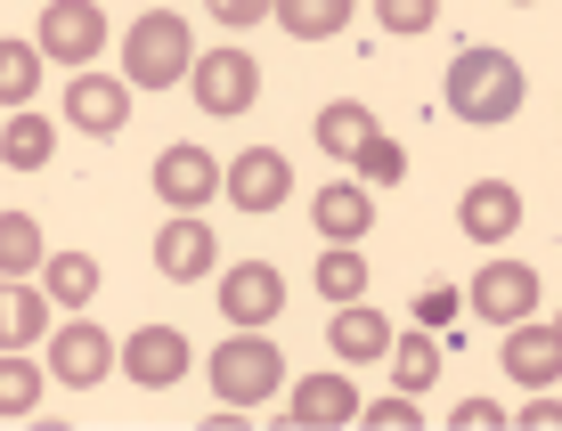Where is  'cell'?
Listing matches in <instances>:
<instances>
[{
	"mask_svg": "<svg viewBox=\"0 0 562 431\" xmlns=\"http://www.w3.org/2000/svg\"><path fill=\"white\" fill-rule=\"evenodd\" d=\"M310 220H318L326 245H359L367 228H375V188L359 180H326L318 195H310Z\"/></svg>",
	"mask_w": 562,
	"mask_h": 431,
	"instance_id": "obj_15",
	"label": "cell"
},
{
	"mask_svg": "<svg viewBox=\"0 0 562 431\" xmlns=\"http://www.w3.org/2000/svg\"><path fill=\"white\" fill-rule=\"evenodd\" d=\"M457 423H464V431H490V423H506V407H490V399H464V407H457Z\"/></svg>",
	"mask_w": 562,
	"mask_h": 431,
	"instance_id": "obj_33",
	"label": "cell"
},
{
	"mask_svg": "<svg viewBox=\"0 0 562 431\" xmlns=\"http://www.w3.org/2000/svg\"><path fill=\"white\" fill-rule=\"evenodd\" d=\"M188 82H196V106H204V114H221V123H228V114H245V106L261 98V66H254L245 49H196Z\"/></svg>",
	"mask_w": 562,
	"mask_h": 431,
	"instance_id": "obj_6",
	"label": "cell"
},
{
	"mask_svg": "<svg viewBox=\"0 0 562 431\" xmlns=\"http://www.w3.org/2000/svg\"><path fill=\"white\" fill-rule=\"evenodd\" d=\"M212 261H221V245H212V228L196 212H171V220L155 228V269H164L171 285H196Z\"/></svg>",
	"mask_w": 562,
	"mask_h": 431,
	"instance_id": "obj_14",
	"label": "cell"
},
{
	"mask_svg": "<svg viewBox=\"0 0 562 431\" xmlns=\"http://www.w3.org/2000/svg\"><path fill=\"white\" fill-rule=\"evenodd\" d=\"M188 66H196V42H188L180 9H147L139 25L123 33V82L131 90H180Z\"/></svg>",
	"mask_w": 562,
	"mask_h": 431,
	"instance_id": "obj_2",
	"label": "cell"
},
{
	"mask_svg": "<svg viewBox=\"0 0 562 431\" xmlns=\"http://www.w3.org/2000/svg\"><path fill=\"white\" fill-rule=\"evenodd\" d=\"M310 131H318V147H326V155H351L367 131H375V114H367L359 98H335V106H318V123H310Z\"/></svg>",
	"mask_w": 562,
	"mask_h": 431,
	"instance_id": "obj_28",
	"label": "cell"
},
{
	"mask_svg": "<svg viewBox=\"0 0 562 431\" xmlns=\"http://www.w3.org/2000/svg\"><path fill=\"white\" fill-rule=\"evenodd\" d=\"M114 366L131 375V390H180L196 350H188L180 326H131V342H114Z\"/></svg>",
	"mask_w": 562,
	"mask_h": 431,
	"instance_id": "obj_4",
	"label": "cell"
},
{
	"mask_svg": "<svg viewBox=\"0 0 562 431\" xmlns=\"http://www.w3.org/2000/svg\"><path fill=\"white\" fill-rule=\"evenodd\" d=\"M506 375L521 383V390H554V375H562V334L554 326H506Z\"/></svg>",
	"mask_w": 562,
	"mask_h": 431,
	"instance_id": "obj_16",
	"label": "cell"
},
{
	"mask_svg": "<svg viewBox=\"0 0 562 431\" xmlns=\"http://www.w3.org/2000/svg\"><path fill=\"white\" fill-rule=\"evenodd\" d=\"M49 155H57V123L33 114V106H16L9 131H0V163H9V171H42Z\"/></svg>",
	"mask_w": 562,
	"mask_h": 431,
	"instance_id": "obj_21",
	"label": "cell"
},
{
	"mask_svg": "<svg viewBox=\"0 0 562 431\" xmlns=\"http://www.w3.org/2000/svg\"><path fill=\"white\" fill-rule=\"evenodd\" d=\"M473 309L490 326H521L538 309V269L530 261H481L473 269Z\"/></svg>",
	"mask_w": 562,
	"mask_h": 431,
	"instance_id": "obj_9",
	"label": "cell"
},
{
	"mask_svg": "<svg viewBox=\"0 0 562 431\" xmlns=\"http://www.w3.org/2000/svg\"><path fill=\"white\" fill-rule=\"evenodd\" d=\"M326 334H335V350L351 366H367V359H383V350H392V318H383V309H367V302H335V326H326Z\"/></svg>",
	"mask_w": 562,
	"mask_h": 431,
	"instance_id": "obj_20",
	"label": "cell"
},
{
	"mask_svg": "<svg viewBox=\"0 0 562 431\" xmlns=\"http://www.w3.org/2000/svg\"><path fill=\"white\" fill-rule=\"evenodd\" d=\"M212 390H221L228 407H261L269 390H285V359H278V342L261 334V326H245V334H228L221 350H212Z\"/></svg>",
	"mask_w": 562,
	"mask_h": 431,
	"instance_id": "obj_3",
	"label": "cell"
},
{
	"mask_svg": "<svg viewBox=\"0 0 562 431\" xmlns=\"http://www.w3.org/2000/svg\"><path fill=\"white\" fill-rule=\"evenodd\" d=\"M367 285H375V269L359 261V245H326V261H318V293L326 302H367Z\"/></svg>",
	"mask_w": 562,
	"mask_h": 431,
	"instance_id": "obj_27",
	"label": "cell"
},
{
	"mask_svg": "<svg viewBox=\"0 0 562 431\" xmlns=\"http://www.w3.org/2000/svg\"><path fill=\"white\" fill-rule=\"evenodd\" d=\"M285 416H294V423H326V431H335V423H359V383H351V375H326V366H318V375L294 383Z\"/></svg>",
	"mask_w": 562,
	"mask_h": 431,
	"instance_id": "obj_17",
	"label": "cell"
},
{
	"mask_svg": "<svg viewBox=\"0 0 562 431\" xmlns=\"http://www.w3.org/2000/svg\"><path fill=\"white\" fill-rule=\"evenodd\" d=\"M66 123L90 131V139H114L131 123V82L123 73H74L66 82Z\"/></svg>",
	"mask_w": 562,
	"mask_h": 431,
	"instance_id": "obj_10",
	"label": "cell"
},
{
	"mask_svg": "<svg viewBox=\"0 0 562 431\" xmlns=\"http://www.w3.org/2000/svg\"><path fill=\"white\" fill-rule=\"evenodd\" d=\"M359 423H375V431H416L424 407H416V390H400V399H375V407L359 399Z\"/></svg>",
	"mask_w": 562,
	"mask_h": 431,
	"instance_id": "obj_31",
	"label": "cell"
},
{
	"mask_svg": "<svg viewBox=\"0 0 562 431\" xmlns=\"http://www.w3.org/2000/svg\"><path fill=\"white\" fill-rule=\"evenodd\" d=\"M221 195H228L237 212H278L285 195H294V163H285L278 147H245L237 163L221 171Z\"/></svg>",
	"mask_w": 562,
	"mask_h": 431,
	"instance_id": "obj_7",
	"label": "cell"
},
{
	"mask_svg": "<svg viewBox=\"0 0 562 431\" xmlns=\"http://www.w3.org/2000/svg\"><path fill=\"white\" fill-rule=\"evenodd\" d=\"M33 90H42V49L0 42V106H33Z\"/></svg>",
	"mask_w": 562,
	"mask_h": 431,
	"instance_id": "obj_29",
	"label": "cell"
},
{
	"mask_svg": "<svg viewBox=\"0 0 562 431\" xmlns=\"http://www.w3.org/2000/svg\"><path fill=\"white\" fill-rule=\"evenodd\" d=\"M278 16L285 33H294V42H326V33H342L351 25V0H278Z\"/></svg>",
	"mask_w": 562,
	"mask_h": 431,
	"instance_id": "obj_23",
	"label": "cell"
},
{
	"mask_svg": "<svg viewBox=\"0 0 562 431\" xmlns=\"http://www.w3.org/2000/svg\"><path fill=\"white\" fill-rule=\"evenodd\" d=\"M521 98H530V73H521V57L506 49H457L449 66V114L473 131H497L521 114Z\"/></svg>",
	"mask_w": 562,
	"mask_h": 431,
	"instance_id": "obj_1",
	"label": "cell"
},
{
	"mask_svg": "<svg viewBox=\"0 0 562 431\" xmlns=\"http://www.w3.org/2000/svg\"><path fill=\"white\" fill-rule=\"evenodd\" d=\"M383 359H392L400 390H432L440 383V342L424 334V326H392V350H383Z\"/></svg>",
	"mask_w": 562,
	"mask_h": 431,
	"instance_id": "obj_22",
	"label": "cell"
},
{
	"mask_svg": "<svg viewBox=\"0 0 562 431\" xmlns=\"http://www.w3.org/2000/svg\"><path fill=\"white\" fill-rule=\"evenodd\" d=\"M351 163H359V188H400L408 180V147H400L392 131H367L351 147Z\"/></svg>",
	"mask_w": 562,
	"mask_h": 431,
	"instance_id": "obj_24",
	"label": "cell"
},
{
	"mask_svg": "<svg viewBox=\"0 0 562 431\" xmlns=\"http://www.w3.org/2000/svg\"><path fill=\"white\" fill-rule=\"evenodd\" d=\"M221 309H228V326H278V309H285V277L269 261H237L221 277Z\"/></svg>",
	"mask_w": 562,
	"mask_h": 431,
	"instance_id": "obj_13",
	"label": "cell"
},
{
	"mask_svg": "<svg viewBox=\"0 0 562 431\" xmlns=\"http://www.w3.org/2000/svg\"><path fill=\"white\" fill-rule=\"evenodd\" d=\"M49 293L42 285H25V277H0V350H33L49 334Z\"/></svg>",
	"mask_w": 562,
	"mask_h": 431,
	"instance_id": "obj_18",
	"label": "cell"
},
{
	"mask_svg": "<svg viewBox=\"0 0 562 431\" xmlns=\"http://www.w3.org/2000/svg\"><path fill=\"white\" fill-rule=\"evenodd\" d=\"M204 9H212V16H221V25H228V33H245V25H261V16H269V9H278V0H204Z\"/></svg>",
	"mask_w": 562,
	"mask_h": 431,
	"instance_id": "obj_32",
	"label": "cell"
},
{
	"mask_svg": "<svg viewBox=\"0 0 562 431\" xmlns=\"http://www.w3.org/2000/svg\"><path fill=\"white\" fill-rule=\"evenodd\" d=\"M33 269H42V220L0 212V277H33Z\"/></svg>",
	"mask_w": 562,
	"mask_h": 431,
	"instance_id": "obj_25",
	"label": "cell"
},
{
	"mask_svg": "<svg viewBox=\"0 0 562 431\" xmlns=\"http://www.w3.org/2000/svg\"><path fill=\"white\" fill-rule=\"evenodd\" d=\"M375 16H383V33H432L440 25V0H375Z\"/></svg>",
	"mask_w": 562,
	"mask_h": 431,
	"instance_id": "obj_30",
	"label": "cell"
},
{
	"mask_svg": "<svg viewBox=\"0 0 562 431\" xmlns=\"http://www.w3.org/2000/svg\"><path fill=\"white\" fill-rule=\"evenodd\" d=\"M457 228L473 245H506L514 228H521V188L514 180H473L457 195Z\"/></svg>",
	"mask_w": 562,
	"mask_h": 431,
	"instance_id": "obj_12",
	"label": "cell"
},
{
	"mask_svg": "<svg viewBox=\"0 0 562 431\" xmlns=\"http://www.w3.org/2000/svg\"><path fill=\"white\" fill-rule=\"evenodd\" d=\"M155 195H164L171 212H204L212 195H221V163H212L204 147H164L155 155Z\"/></svg>",
	"mask_w": 562,
	"mask_h": 431,
	"instance_id": "obj_11",
	"label": "cell"
},
{
	"mask_svg": "<svg viewBox=\"0 0 562 431\" xmlns=\"http://www.w3.org/2000/svg\"><path fill=\"white\" fill-rule=\"evenodd\" d=\"M514 9H538V0H514Z\"/></svg>",
	"mask_w": 562,
	"mask_h": 431,
	"instance_id": "obj_34",
	"label": "cell"
},
{
	"mask_svg": "<svg viewBox=\"0 0 562 431\" xmlns=\"http://www.w3.org/2000/svg\"><path fill=\"white\" fill-rule=\"evenodd\" d=\"M33 49H42V66H90V57L106 49L99 0H49L42 25H33Z\"/></svg>",
	"mask_w": 562,
	"mask_h": 431,
	"instance_id": "obj_5",
	"label": "cell"
},
{
	"mask_svg": "<svg viewBox=\"0 0 562 431\" xmlns=\"http://www.w3.org/2000/svg\"><path fill=\"white\" fill-rule=\"evenodd\" d=\"M33 277H42L49 309H66V318L99 302V261H90V252H42V269H33Z\"/></svg>",
	"mask_w": 562,
	"mask_h": 431,
	"instance_id": "obj_19",
	"label": "cell"
},
{
	"mask_svg": "<svg viewBox=\"0 0 562 431\" xmlns=\"http://www.w3.org/2000/svg\"><path fill=\"white\" fill-rule=\"evenodd\" d=\"M49 375L66 383V390H90V383H106L114 375V342H106V326H49Z\"/></svg>",
	"mask_w": 562,
	"mask_h": 431,
	"instance_id": "obj_8",
	"label": "cell"
},
{
	"mask_svg": "<svg viewBox=\"0 0 562 431\" xmlns=\"http://www.w3.org/2000/svg\"><path fill=\"white\" fill-rule=\"evenodd\" d=\"M33 407H42V366L25 350H0V423L33 416Z\"/></svg>",
	"mask_w": 562,
	"mask_h": 431,
	"instance_id": "obj_26",
	"label": "cell"
}]
</instances>
